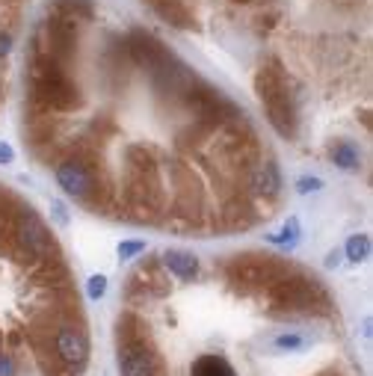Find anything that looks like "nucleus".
Segmentation results:
<instances>
[{"label": "nucleus", "mask_w": 373, "mask_h": 376, "mask_svg": "<svg viewBox=\"0 0 373 376\" xmlns=\"http://www.w3.org/2000/svg\"><path fill=\"white\" fill-rule=\"evenodd\" d=\"M255 92L261 98L264 110H267V119L269 124L276 128L278 137L285 140H294L296 131H299V116H296V98L290 92V83L287 75L282 68V62L276 57L267 59L255 75Z\"/></svg>", "instance_id": "1"}, {"label": "nucleus", "mask_w": 373, "mask_h": 376, "mask_svg": "<svg viewBox=\"0 0 373 376\" xmlns=\"http://www.w3.org/2000/svg\"><path fill=\"white\" fill-rule=\"evenodd\" d=\"M119 370L122 376H163L160 356L154 350L149 332H142L140 317L124 314L119 320Z\"/></svg>", "instance_id": "2"}, {"label": "nucleus", "mask_w": 373, "mask_h": 376, "mask_svg": "<svg viewBox=\"0 0 373 376\" xmlns=\"http://www.w3.org/2000/svg\"><path fill=\"white\" fill-rule=\"evenodd\" d=\"M12 246L24 258L36 261V264H45V261H50V258H59V249L54 243V234L48 232L45 219H41L30 205H21L18 214H15Z\"/></svg>", "instance_id": "3"}, {"label": "nucleus", "mask_w": 373, "mask_h": 376, "mask_svg": "<svg viewBox=\"0 0 373 376\" xmlns=\"http://www.w3.org/2000/svg\"><path fill=\"white\" fill-rule=\"evenodd\" d=\"M290 264L278 255H237L228 264V279L240 288H267L269 281L282 279Z\"/></svg>", "instance_id": "4"}, {"label": "nucleus", "mask_w": 373, "mask_h": 376, "mask_svg": "<svg viewBox=\"0 0 373 376\" xmlns=\"http://www.w3.org/2000/svg\"><path fill=\"white\" fill-rule=\"evenodd\" d=\"M54 350H57V359L59 364L66 368L68 373H80L89 361V335L80 323H59L54 329Z\"/></svg>", "instance_id": "5"}, {"label": "nucleus", "mask_w": 373, "mask_h": 376, "mask_svg": "<svg viewBox=\"0 0 373 376\" xmlns=\"http://www.w3.org/2000/svg\"><path fill=\"white\" fill-rule=\"evenodd\" d=\"M57 184L62 187V193L77 198V202H89L98 193L95 169L80 158H66L62 163H57Z\"/></svg>", "instance_id": "6"}, {"label": "nucleus", "mask_w": 373, "mask_h": 376, "mask_svg": "<svg viewBox=\"0 0 373 376\" xmlns=\"http://www.w3.org/2000/svg\"><path fill=\"white\" fill-rule=\"evenodd\" d=\"M124 50H128V57H131L133 66L149 68V71L163 66V62L172 57V50L166 48L163 41L154 39L151 33H145V30H131V36L124 39Z\"/></svg>", "instance_id": "7"}, {"label": "nucleus", "mask_w": 373, "mask_h": 376, "mask_svg": "<svg viewBox=\"0 0 373 376\" xmlns=\"http://www.w3.org/2000/svg\"><path fill=\"white\" fill-rule=\"evenodd\" d=\"M45 39H48V50L45 54H50L57 62H66L75 57V48H77V27L71 18H62V15H48L45 21Z\"/></svg>", "instance_id": "8"}, {"label": "nucleus", "mask_w": 373, "mask_h": 376, "mask_svg": "<svg viewBox=\"0 0 373 376\" xmlns=\"http://www.w3.org/2000/svg\"><path fill=\"white\" fill-rule=\"evenodd\" d=\"M249 190L264 198H276L282 193V172L276 160H255L249 166Z\"/></svg>", "instance_id": "9"}, {"label": "nucleus", "mask_w": 373, "mask_h": 376, "mask_svg": "<svg viewBox=\"0 0 373 376\" xmlns=\"http://www.w3.org/2000/svg\"><path fill=\"white\" fill-rule=\"evenodd\" d=\"M160 258H163V267L169 270L172 276L184 279V281H193L195 276H199V258H195L193 252H184V249H166Z\"/></svg>", "instance_id": "10"}, {"label": "nucleus", "mask_w": 373, "mask_h": 376, "mask_svg": "<svg viewBox=\"0 0 373 376\" xmlns=\"http://www.w3.org/2000/svg\"><path fill=\"white\" fill-rule=\"evenodd\" d=\"M186 376H237V370L231 368V361L220 352H202L199 359L190 364V373Z\"/></svg>", "instance_id": "11"}, {"label": "nucleus", "mask_w": 373, "mask_h": 376, "mask_svg": "<svg viewBox=\"0 0 373 376\" xmlns=\"http://www.w3.org/2000/svg\"><path fill=\"white\" fill-rule=\"evenodd\" d=\"M332 163L341 166L344 172H358V166H361V151H358V145L356 142H350V140H338L335 145H332Z\"/></svg>", "instance_id": "12"}, {"label": "nucleus", "mask_w": 373, "mask_h": 376, "mask_svg": "<svg viewBox=\"0 0 373 376\" xmlns=\"http://www.w3.org/2000/svg\"><path fill=\"white\" fill-rule=\"evenodd\" d=\"M54 12L62 15V18H71V21H89L95 15V6H92V0H57L54 3Z\"/></svg>", "instance_id": "13"}, {"label": "nucleus", "mask_w": 373, "mask_h": 376, "mask_svg": "<svg viewBox=\"0 0 373 376\" xmlns=\"http://www.w3.org/2000/svg\"><path fill=\"white\" fill-rule=\"evenodd\" d=\"M344 255L352 261V264H358V261H367L370 258V237L367 234H352L344 246Z\"/></svg>", "instance_id": "14"}, {"label": "nucleus", "mask_w": 373, "mask_h": 376, "mask_svg": "<svg viewBox=\"0 0 373 376\" xmlns=\"http://www.w3.org/2000/svg\"><path fill=\"white\" fill-rule=\"evenodd\" d=\"M308 338L299 335V332H278V335L273 338V347L276 350H285V352H296V350H305L308 347Z\"/></svg>", "instance_id": "15"}, {"label": "nucleus", "mask_w": 373, "mask_h": 376, "mask_svg": "<svg viewBox=\"0 0 373 376\" xmlns=\"http://www.w3.org/2000/svg\"><path fill=\"white\" fill-rule=\"evenodd\" d=\"M267 240H269V243H278V246H282V243H285V246H294L296 240H299V219L290 216L282 232H278V234H269Z\"/></svg>", "instance_id": "16"}, {"label": "nucleus", "mask_w": 373, "mask_h": 376, "mask_svg": "<svg viewBox=\"0 0 373 376\" xmlns=\"http://www.w3.org/2000/svg\"><path fill=\"white\" fill-rule=\"evenodd\" d=\"M145 252V240H124V243H119V258L122 261H128L133 255H140Z\"/></svg>", "instance_id": "17"}, {"label": "nucleus", "mask_w": 373, "mask_h": 376, "mask_svg": "<svg viewBox=\"0 0 373 376\" xmlns=\"http://www.w3.org/2000/svg\"><path fill=\"white\" fill-rule=\"evenodd\" d=\"M86 294H89V299H101L104 294H107V279H104V276H92L89 285H86Z\"/></svg>", "instance_id": "18"}, {"label": "nucleus", "mask_w": 373, "mask_h": 376, "mask_svg": "<svg viewBox=\"0 0 373 376\" xmlns=\"http://www.w3.org/2000/svg\"><path fill=\"white\" fill-rule=\"evenodd\" d=\"M296 190L303 193V196L317 193V190H323V181L314 178V175H305V178H299V181H296Z\"/></svg>", "instance_id": "19"}, {"label": "nucleus", "mask_w": 373, "mask_h": 376, "mask_svg": "<svg viewBox=\"0 0 373 376\" xmlns=\"http://www.w3.org/2000/svg\"><path fill=\"white\" fill-rule=\"evenodd\" d=\"M0 376H18V364L12 352H3L0 350Z\"/></svg>", "instance_id": "20"}, {"label": "nucleus", "mask_w": 373, "mask_h": 376, "mask_svg": "<svg viewBox=\"0 0 373 376\" xmlns=\"http://www.w3.org/2000/svg\"><path fill=\"white\" fill-rule=\"evenodd\" d=\"M12 160H15V149L0 140V163H12Z\"/></svg>", "instance_id": "21"}, {"label": "nucleus", "mask_w": 373, "mask_h": 376, "mask_svg": "<svg viewBox=\"0 0 373 376\" xmlns=\"http://www.w3.org/2000/svg\"><path fill=\"white\" fill-rule=\"evenodd\" d=\"M9 50H12V36H9V33H0V59H3Z\"/></svg>", "instance_id": "22"}, {"label": "nucleus", "mask_w": 373, "mask_h": 376, "mask_svg": "<svg viewBox=\"0 0 373 376\" xmlns=\"http://www.w3.org/2000/svg\"><path fill=\"white\" fill-rule=\"evenodd\" d=\"M54 214L62 225H68V214H66V207H62V202H54Z\"/></svg>", "instance_id": "23"}, {"label": "nucleus", "mask_w": 373, "mask_h": 376, "mask_svg": "<svg viewBox=\"0 0 373 376\" xmlns=\"http://www.w3.org/2000/svg\"><path fill=\"white\" fill-rule=\"evenodd\" d=\"M341 264V252H329V258H326V267H338Z\"/></svg>", "instance_id": "24"}, {"label": "nucleus", "mask_w": 373, "mask_h": 376, "mask_svg": "<svg viewBox=\"0 0 373 376\" xmlns=\"http://www.w3.org/2000/svg\"><path fill=\"white\" fill-rule=\"evenodd\" d=\"M234 3H249V0H234Z\"/></svg>", "instance_id": "25"}, {"label": "nucleus", "mask_w": 373, "mask_h": 376, "mask_svg": "<svg viewBox=\"0 0 373 376\" xmlns=\"http://www.w3.org/2000/svg\"><path fill=\"white\" fill-rule=\"evenodd\" d=\"M149 3H151V6H154V3H157V0H149Z\"/></svg>", "instance_id": "26"}]
</instances>
